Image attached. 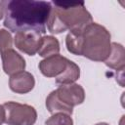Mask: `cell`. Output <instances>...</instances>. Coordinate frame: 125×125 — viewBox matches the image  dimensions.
I'll return each mask as SVG.
<instances>
[{
    "instance_id": "obj_6",
    "label": "cell",
    "mask_w": 125,
    "mask_h": 125,
    "mask_svg": "<svg viewBox=\"0 0 125 125\" xmlns=\"http://www.w3.org/2000/svg\"><path fill=\"white\" fill-rule=\"evenodd\" d=\"M41 35L35 32H17L14 38L15 46L28 56H34L40 47Z\"/></svg>"
},
{
    "instance_id": "obj_4",
    "label": "cell",
    "mask_w": 125,
    "mask_h": 125,
    "mask_svg": "<svg viewBox=\"0 0 125 125\" xmlns=\"http://www.w3.org/2000/svg\"><path fill=\"white\" fill-rule=\"evenodd\" d=\"M5 108V123L7 125H34L37 112L31 105L7 102L3 104Z\"/></svg>"
},
{
    "instance_id": "obj_12",
    "label": "cell",
    "mask_w": 125,
    "mask_h": 125,
    "mask_svg": "<svg viewBox=\"0 0 125 125\" xmlns=\"http://www.w3.org/2000/svg\"><path fill=\"white\" fill-rule=\"evenodd\" d=\"M79 76H80L79 66L75 62L69 61L64 71L61 75L56 77V82L57 84H60V85L71 84V83H74L79 78Z\"/></svg>"
},
{
    "instance_id": "obj_5",
    "label": "cell",
    "mask_w": 125,
    "mask_h": 125,
    "mask_svg": "<svg viewBox=\"0 0 125 125\" xmlns=\"http://www.w3.org/2000/svg\"><path fill=\"white\" fill-rule=\"evenodd\" d=\"M56 91L59 100L68 108L73 109V106L81 104L85 100V92L81 85L71 83L61 85Z\"/></svg>"
},
{
    "instance_id": "obj_3",
    "label": "cell",
    "mask_w": 125,
    "mask_h": 125,
    "mask_svg": "<svg viewBox=\"0 0 125 125\" xmlns=\"http://www.w3.org/2000/svg\"><path fill=\"white\" fill-rule=\"evenodd\" d=\"M110 50V34L104 26L91 22L84 27L81 56L95 62H104L109 56Z\"/></svg>"
},
{
    "instance_id": "obj_7",
    "label": "cell",
    "mask_w": 125,
    "mask_h": 125,
    "mask_svg": "<svg viewBox=\"0 0 125 125\" xmlns=\"http://www.w3.org/2000/svg\"><path fill=\"white\" fill-rule=\"evenodd\" d=\"M68 62L69 60L59 54L54 55L42 60L39 62V69L46 77H57L64 71Z\"/></svg>"
},
{
    "instance_id": "obj_19",
    "label": "cell",
    "mask_w": 125,
    "mask_h": 125,
    "mask_svg": "<svg viewBox=\"0 0 125 125\" xmlns=\"http://www.w3.org/2000/svg\"><path fill=\"white\" fill-rule=\"evenodd\" d=\"M95 125H108L107 123H104V122H100V123H97Z\"/></svg>"
},
{
    "instance_id": "obj_2",
    "label": "cell",
    "mask_w": 125,
    "mask_h": 125,
    "mask_svg": "<svg viewBox=\"0 0 125 125\" xmlns=\"http://www.w3.org/2000/svg\"><path fill=\"white\" fill-rule=\"evenodd\" d=\"M52 8L48 20L50 32L58 34L66 30L82 29L93 22L91 14L82 2H51Z\"/></svg>"
},
{
    "instance_id": "obj_10",
    "label": "cell",
    "mask_w": 125,
    "mask_h": 125,
    "mask_svg": "<svg viewBox=\"0 0 125 125\" xmlns=\"http://www.w3.org/2000/svg\"><path fill=\"white\" fill-rule=\"evenodd\" d=\"M105 65L112 69H116L117 71L124 69L125 66V52L124 48L121 44L113 42L111 43L110 54L107 59L104 61Z\"/></svg>"
},
{
    "instance_id": "obj_1",
    "label": "cell",
    "mask_w": 125,
    "mask_h": 125,
    "mask_svg": "<svg viewBox=\"0 0 125 125\" xmlns=\"http://www.w3.org/2000/svg\"><path fill=\"white\" fill-rule=\"evenodd\" d=\"M52 4L47 1H5L4 25L11 31L44 34Z\"/></svg>"
},
{
    "instance_id": "obj_14",
    "label": "cell",
    "mask_w": 125,
    "mask_h": 125,
    "mask_svg": "<svg viewBox=\"0 0 125 125\" xmlns=\"http://www.w3.org/2000/svg\"><path fill=\"white\" fill-rule=\"evenodd\" d=\"M46 107L51 113H57V112H62L68 115H71L73 112V109L68 108L65 106L58 98L56 91H52L49 96L46 99Z\"/></svg>"
},
{
    "instance_id": "obj_15",
    "label": "cell",
    "mask_w": 125,
    "mask_h": 125,
    "mask_svg": "<svg viewBox=\"0 0 125 125\" xmlns=\"http://www.w3.org/2000/svg\"><path fill=\"white\" fill-rule=\"evenodd\" d=\"M45 124L46 125H73V120L68 114H65L62 112H57V113H54L49 119H47Z\"/></svg>"
},
{
    "instance_id": "obj_8",
    "label": "cell",
    "mask_w": 125,
    "mask_h": 125,
    "mask_svg": "<svg viewBox=\"0 0 125 125\" xmlns=\"http://www.w3.org/2000/svg\"><path fill=\"white\" fill-rule=\"evenodd\" d=\"M1 58H2L3 70L6 74L13 75L21 71H24L26 65L24 59L19 53H17L13 48L2 53Z\"/></svg>"
},
{
    "instance_id": "obj_11",
    "label": "cell",
    "mask_w": 125,
    "mask_h": 125,
    "mask_svg": "<svg viewBox=\"0 0 125 125\" xmlns=\"http://www.w3.org/2000/svg\"><path fill=\"white\" fill-rule=\"evenodd\" d=\"M60 52V43L57 38L51 35L43 36L41 38L40 47L38 49V55L44 58H48L54 55H58Z\"/></svg>"
},
{
    "instance_id": "obj_9",
    "label": "cell",
    "mask_w": 125,
    "mask_h": 125,
    "mask_svg": "<svg viewBox=\"0 0 125 125\" xmlns=\"http://www.w3.org/2000/svg\"><path fill=\"white\" fill-rule=\"evenodd\" d=\"M35 85L33 75L27 71H21L11 75L9 79L10 89L18 94H26L30 92Z\"/></svg>"
},
{
    "instance_id": "obj_16",
    "label": "cell",
    "mask_w": 125,
    "mask_h": 125,
    "mask_svg": "<svg viewBox=\"0 0 125 125\" xmlns=\"http://www.w3.org/2000/svg\"><path fill=\"white\" fill-rule=\"evenodd\" d=\"M13 39L11 33L5 29H0V55L5 51L12 49Z\"/></svg>"
},
{
    "instance_id": "obj_17",
    "label": "cell",
    "mask_w": 125,
    "mask_h": 125,
    "mask_svg": "<svg viewBox=\"0 0 125 125\" xmlns=\"http://www.w3.org/2000/svg\"><path fill=\"white\" fill-rule=\"evenodd\" d=\"M5 122V108L2 104H0V125Z\"/></svg>"
},
{
    "instance_id": "obj_13",
    "label": "cell",
    "mask_w": 125,
    "mask_h": 125,
    "mask_svg": "<svg viewBox=\"0 0 125 125\" xmlns=\"http://www.w3.org/2000/svg\"><path fill=\"white\" fill-rule=\"evenodd\" d=\"M82 29H73L70 30L65 38V45L68 50L73 55L81 56L82 48Z\"/></svg>"
},
{
    "instance_id": "obj_18",
    "label": "cell",
    "mask_w": 125,
    "mask_h": 125,
    "mask_svg": "<svg viewBox=\"0 0 125 125\" xmlns=\"http://www.w3.org/2000/svg\"><path fill=\"white\" fill-rule=\"evenodd\" d=\"M5 12V1H0V20L3 18Z\"/></svg>"
}]
</instances>
